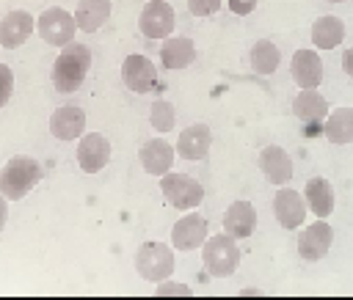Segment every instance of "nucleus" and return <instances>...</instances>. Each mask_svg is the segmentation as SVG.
<instances>
[{
    "mask_svg": "<svg viewBox=\"0 0 353 300\" xmlns=\"http://www.w3.org/2000/svg\"><path fill=\"white\" fill-rule=\"evenodd\" d=\"M149 124L154 127V132H171L176 127V107L168 99H157L149 107Z\"/></svg>",
    "mask_w": 353,
    "mask_h": 300,
    "instance_id": "bb28decb",
    "label": "nucleus"
},
{
    "mask_svg": "<svg viewBox=\"0 0 353 300\" xmlns=\"http://www.w3.org/2000/svg\"><path fill=\"white\" fill-rule=\"evenodd\" d=\"M328 3H345V0H328Z\"/></svg>",
    "mask_w": 353,
    "mask_h": 300,
    "instance_id": "72a5a7b5",
    "label": "nucleus"
},
{
    "mask_svg": "<svg viewBox=\"0 0 353 300\" xmlns=\"http://www.w3.org/2000/svg\"><path fill=\"white\" fill-rule=\"evenodd\" d=\"M110 11H113V3H110V0H80V3H77V11H74L72 17H74L77 30L97 33V30L108 22Z\"/></svg>",
    "mask_w": 353,
    "mask_h": 300,
    "instance_id": "4be33fe9",
    "label": "nucleus"
},
{
    "mask_svg": "<svg viewBox=\"0 0 353 300\" xmlns=\"http://www.w3.org/2000/svg\"><path fill=\"white\" fill-rule=\"evenodd\" d=\"M138 28H141V33H143L146 39H152V41H154V39H157V41L168 39V36L174 33V28H176V11H174V6L165 3V0H149V3L141 8Z\"/></svg>",
    "mask_w": 353,
    "mask_h": 300,
    "instance_id": "0eeeda50",
    "label": "nucleus"
},
{
    "mask_svg": "<svg viewBox=\"0 0 353 300\" xmlns=\"http://www.w3.org/2000/svg\"><path fill=\"white\" fill-rule=\"evenodd\" d=\"M174 154H176V151H174V146H171L165 138H152V140H146V143L141 146L138 160H141V165H143V171H146L149 176H163V173L171 171Z\"/></svg>",
    "mask_w": 353,
    "mask_h": 300,
    "instance_id": "2eb2a0df",
    "label": "nucleus"
},
{
    "mask_svg": "<svg viewBox=\"0 0 353 300\" xmlns=\"http://www.w3.org/2000/svg\"><path fill=\"white\" fill-rule=\"evenodd\" d=\"M303 201H306V209L317 217H328L334 212V190H331V182L323 179V176H312L303 187Z\"/></svg>",
    "mask_w": 353,
    "mask_h": 300,
    "instance_id": "412c9836",
    "label": "nucleus"
},
{
    "mask_svg": "<svg viewBox=\"0 0 353 300\" xmlns=\"http://www.w3.org/2000/svg\"><path fill=\"white\" fill-rule=\"evenodd\" d=\"M223 0H188V11L193 17H212Z\"/></svg>",
    "mask_w": 353,
    "mask_h": 300,
    "instance_id": "c85d7f7f",
    "label": "nucleus"
},
{
    "mask_svg": "<svg viewBox=\"0 0 353 300\" xmlns=\"http://www.w3.org/2000/svg\"><path fill=\"white\" fill-rule=\"evenodd\" d=\"M281 63V52L270 39H259L251 47V66L256 74H273Z\"/></svg>",
    "mask_w": 353,
    "mask_h": 300,
    "instance_id": "a878e982",
    "label": "nucleus"
},
{
    "mask_svg": "<svg viewBox=\"0 0 353 300\" xmlns=\"http://www.w3.org/2000/svg\"><path fill=\"white\" fill-rule=\"evenodd\" d=\"M11 94H14V72L6 63H0V107L11 99Z\"/></svg>",
    "mask_w": 353,
    "mask_h": 300,
    "instance_id": "c756f323",
    "label": "nucleus"
},
{
    "mask_svg": "<svg viewBox=\"0 0 353 300\" xmlns=\"http://www.w3.org/2000/svg\"><path fill=\"white\" fill-rule=\"evenodd\" d=\"M342 69H345L347 77H353V47H347V50L342 52Z\"/></svg>",
    "mask_w": 353,
    "mask_h": 300,
    "instance_id": "2f4dec72",
    "label": "nucleus"
},
{
    "mask_svg": "<svg viewBox=\"0 0 353 300\" xmlns=\"http://www.w3.org/2000/svg\"><path fill=\"white\" fill-rule=\"evenodd\" d=\"M50 132L58 140H74L85 132V113L77 105H63L50 116Z\"/></svg>",
    "mask_w": 353,
    "mask_h": 300,
    "instance_id": "aec40b11",
    "label": "nucleus"
},
{
    "mask_svg": "<svg viewBox=\"0 0 353 300\" xmlns=\"http://www.w3.org/2000/svg\"><path fill=\"white\" fill-rule=\"evenodd\" d=\"M6 220H8V201L0 195V228L6 226Z\"/></svg>",
    "mask_w": 353,
    "mask_h": 300,
    "instance_id": "473e14b6",
    "label": "nucleus"
},
{
    "mask_svg": "<svg viewBox=\"0 0 353 300\" xmlns=\"http://www.w3.org/2000/svg\"><path fill=\"white\" fill-rule=\"evenodd\" d=\"M36 30V19L17 8V11H8L3 19H0V47L6 50H14V47H22Z\"/></svg>",
    "mask_w": 353,
    "mask_h": 300,
    "instance_id": "4468645a",
    "label": "nucleus"
},
{
    "mask_svg": "<svg viewBox=\"0 0 353 300\" xmlns=\"http://www.w3.org/2000/svg\"><path fill=\"white\" fill-rule=\"evenodd\" d=\"M290 74L298 88H317L323 83V61H320L317 50H312V47L295 50L292 61H290Z\"/></svg>",
    "mask_w": 353,
    "mask_h": 300,
    "instance_id": "ddd939ff",
    "label": "nucleus"
},
{
    "mask_svg": "<svg viewBox=\"0 0 353 300\" xmlns=\"http://www.w3.org/2000/svg\"><path fill=\"white\" fill-rule=\"evenodd\" d=\"M323 135L334 143V146H347L353 143V107L345 105V107H336V110H328V116L323 118Z\"/></svg>",
    "mask_w": 353,
    "mask_h": 300,
    "instance_id": "5701e85b",
    "label": "nucleus"
},
{
    "mask_svg": "<svg viewBox=\"0 0 353 300\" xmlns=\"http://www.w3.org/2000/svg\"><path fill=\"white\" fill-rule=\"evenodd\" d=\"M110 140L99 132H83L80 135V143H77V165L83 173H99L108 162H110Z\"/></svg>",
    "mask_w": 353,
    "mask_h": 300,
    "instance_id": "9d476101",
    "label": "nucleus"
},
{
    "mask_svg": "<svg viewBox=\"0 0 353 300\" xmlns=\"http://www.w3.org/2000/svg\"><path fill=\"white\" fill-rule=\"evenodd\" d=\"M36 33L41 36L44 44L50 47H63L69 41H74V33H77V25H74V17L61 8V6H50L39 14L36 19Z\"/></svg>",
    "mask_w": 353,
    "mask_h": 300,
    "instance_id": "423d86ee",
    "label": "nucleus"
},
{
    "mask_svg": "<svg viewBox=\"0 0 353 300\" xmlns=\"http://www.w3.org/2000/svg\"><path fill=\"white\" fill-rule=\"evenodd\" d=\"M210 146H212V132H210V127H207V124H190V127H185V129L179 132L174 151H176L182 160H201V157H207Z\"/></svg>",
    "mask_w": 353,
    "mask_h": 300,
    "instance_id": "a211bd4d",
    "label": "nucleus"
},
{
    "mask_svg": "<svg viewBox=\"0 0 353 300\" xmlns=\"http://www.w3.org/2000/svg\"><path fill=\"white\" fill-rule=\"evenodd\" d=\"M256 228V209L251 201H232L229 209L223 212V231L232 234L234 239H245L251 237Z\"/></svg>",
    "mask_w": 353,
    "mask_h": 300,
    "instance_id": "6ab92c4d",
    "label": "nucleus"
},
{
    "mask_svg": "<svg viewBox=\"0 0 353 300\" xmlns=\"http://www.w3.org/2000/svg\"><path fill=\"white\" fill-rule=\"evenodd\" d=\"M91 69V50L80 41H69L61 47L55 63H52V85L58 94H72L83 85L85 74Z\"/></svg>",
    "mask_w": 353,
    "mask_h": 300,
    "instance_id": "f257e3e1",
    "label": "nucleus"
},
{
    "mask_svg": "<svg viewBox=\"0 0 353 300\" xmlns=\"http://www.w3.org/2000/svg\"><path fill=\"white\" fill-rule=\"evenodd\" d=\"M160 193L165 195V201L174 209H196L204 198V187L199 179H193L190 173H179V171H168L160 176Z\"/></svg>",
    "mask_w": 353,
    "mask_h": 300,
    "instance_id": "20e7f679",
    "label": "nucleus"
},
{
    "mask_svg": "<svg viewBox=\"0 0 353 300\" xmlns=\"http://www.w3.org/2000/svg\"><path fill=\"white\" fill-rule=\"evenodd\" d=\"M207 237H210V223H207V217H201L199 212L188 209V212L174 223V228H171V248H174V250H182V253L199 250Z\"/></svg>",
    "mask_w": 353,
    "mask_h": 300,
    "instance_id": "6e6552de",
    "label": "nucleus"
},
{
    "mask_svg": "<svg viewBox=\"0 0 353 300\" xmlns=\"http://www.w3.org/2000/svg\"><path fill=\"white\" fill-rule=\"evenodd\" d=\"M292 113L303 124H317L328 116V102L317 88H301V94L292 99Z\"/></svg>",
    "mask_w": 353,
    "mask_h": 300,
    "instance_id": "b1692460",
    "label": "nucleus"
},
{
    "mask_svg": "<svg viewBox=\"0 0 353 300\" xmlns=\"http://www.w3.org/2000/svg\"><path fill=\"white\" fill-rule=\"evenodd\" d=\"M121 83L132 94H149L157 85V69L146 55H127L121 63Z\"/></svg>",
    "mask_w": 353,
    "mask_h": 300,
    "instance_id": "9b49d317",
    "label": "nucleus"
},
{
    "mask_svg": "<svg viewBox=\"0 0 353 300\" xmlns=\"http://www.w3.org/2000/svg\"><path fill=\"white\" fill-rule=\"evenodd\" d=\"M154 294L157 297H190L193 294V289L188 286V283H182V281H157V289H154Z\"/></svg>",
    "mask_w": 353,
    "mask_h": 300,
    "instance_id": "cd10ccee",
    "label": "nucleus"
},
{
    "mask_svg": "<svg viewBox=\"0 0 353 300\" xmlns=\"http://www.w3.org/2000/svg\"><path fill=\"white\" fill-rule=\"evenodd\" d=\"M229 11L237 14V17H248L254 8H256V0H226Z\"/></svg>",
    "mask_w": 353,
    "mask_h": 300,
    "instance_id": "7c9ffc66",
    "label": "nucleus"
},
{
    "mask_svg": "<svg viewBox=\"0 0 353 300\" xmlns=\"http://www.w3.org/2000/svg\"><path fill=\"white\" fill-rule=\"evenodd\" d=\"M193 61H196V44H193V39L174 36V33L168 39H163V44H160V63H163V69L179 72V69H188Z\"/></svg>",
    "mask_w": 353,
    "mask_h": 300,
    "instance_id": "dca6fc26",
    "label": "nucleus"
},
{
    "mask_svg": "<svg viewBox=\"0 0 353 300\" xmlns=\"http://www.w3.org/2000/svg\"><path fill=\"white\" fill-rule=\"evenodd\" d=\"M334 242V228L331 223H325V217H317L314 223L303 226L298 234V253L303 261H320Z\"/></svg>",
    "mask_w": 353,
    "mask_h": 300,
    "instance_id": "1a4fd4ad",
    "label": "nucleus"
},
{
    "mask_svg": "<svg viewBox=\"0 0 353 300\" xmlns=\"http://www.w3.org/2000/svg\"><path fill=\"white\" fill-rule=\"evenodd\" d=\"M259 171L265 173V179L270 184L281 187L292 179V157L281 146H265L259 151Z\"/></svg>",
    "mask_w": 353,
    "mask_h": 300,
    "instance_id": "f3484780",
    "label": "nucleus"
},
{
    "mask_svg": "<svg viewBox=\"0 0 353 300\" xmlns=\"http://www.w3.org/2000/svg\"><path fill=\"white\" fill-rule=\"evenodd\" d=\"M273 215L279 220L281 228L292 231V228H301V223L306 220V201H303V193L292 190V187H279L276 198H273Z\"/></svg>",
    "mask_w": 353,
    "mask_h": 300,
    "instance_id": "f8f14e48",
    "label": "nucleus"
},
{
    "mask_svg": "<svg viewBox=\"0 0 353 300\" xmlns=\"http://www.w3.org/2000/svg\"><path fill=\"white\" fill-rule=\"evenodd\" d=\"M135 270L143 281H165L174 272V248L163 242H143L135 253Z\"/></svg>",
    "mask_w": 353,
    "mask_h": 300,
    "instance_id": "39448f33",
    "label": "nucleus"
},
{
    "mask_svg": "<svg viewBox=\"0 0 353 300\" xmlns=\"http://www.w3.org/2000/svg\"><path fill=\"white\" fill-rule=\"evenodd\" d=\"M201 261L212 278H229L240 267V245L232 234L221 231L201 242Z\"/></svg>",
    "mask_w": 353,
    "mask_h": 300,
    "instance_id": "7ed1b4c3",
    "label": "nucleus"
},
{
    "mask_svg": "<svg viewBox=\"0 0 353 300\" xmlns=\"http://www.w3.org/2000/svg\"><path fill=\"white\" fill-rule=\"evenodd\" d=\"M345 41V22L339 17H317L312 25V44L317 50H334Z\"/></svg>",
    "mask_w": 353,
    "mask_h": 300,
    "instance_id": "393cba45",
    "label": "nucleus"
},
{
    "mask_svg": "<svg viewBox=\"0 0 353 300\" xmlns=\"http://www.w3.org/2000/svg\"><path fill=\"white\" fill-rule=\"evenodd\" d=\"M41 165L33 157H11L0 168V195L6 201H22L39 182H41Z\"/></svg>",
    "mask_w": 353,
    "mask_h": 300,
    "instance_id": "f03ea898",
    "label": "nucleus"
}]
</instances>
